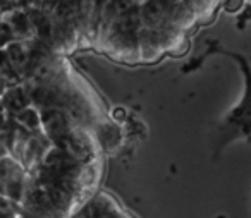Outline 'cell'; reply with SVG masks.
<instances>
[{
	"instance_id": "52a82bcc",
	"label": "cell",
	"mask_w": 251,
	"mask_h": 218,
	"mask_svg": "<svg viewBox=\"0 0 251 218\" xmlns=\"http://www.w3.org/2000/svg\"><path fill=\"white\" fill-rule=\"evenodd\" d=\"M14 38V31L9 26V23H0V48L4 45H9Z\"/></svg>"
},
{
	"instance_id": "3957f363",
	"label": "cell",
	"mask_w": 251,
	"mask_h": 218,
	"mask_svg": "<svg viewBox=\"0 0 251 218\" xmlns=\"http://www.w3.org/2000/svg\"><path fill=\"white\" fill-rule=\"evenodd\" d=\"M73 218H133L127 211H124L117 204V201L107 193H98L90 197Z\"/></svg>"
},
{
	"instance_id": "5b68a950",
	"label": "cell",
	"mask_w": 251,
	"mask_h": 218,
	"mask_svg": "<svg viewBox=\"0 0 251 218\" xmlns=\"http://www.w3.org/2000/svg\"><path fill=\"white\" fill-rule=\"evenodd\" d=\"M9 26H11L12 31H14V36H29L33 31L31 23H29V19H28V14H25V12H21V11L12 12Z\"/></svg>"
},
{
	"instance_id": "6da1fadb",
	"label": "cell",
	"mask_w": 251,
	"mask_h": 218,
	"mask_svg": "<svg viewBox=\"0 0 251 218\" xmlns=\"http://www.w3.org/2000/svg\"><path fill=\"white\" fill-rule=\"evenodd\" d=\"M26 173L21 163H18L11 156L0 158V196L11 201L12 204L19 206L25 194Z\"/></svg>"
},
{
	"instance_id": "9c48e42d",
	"label": "cell",
	"mask_w": 251,
	"mask_h": 218,
	"mask_svg": "<svg viewBox=\"0 0 251 218\" xmlns=\"http://www.w3.org/2000/svg\"><path fill=\"white\" fill-rule=\"evenodd\" d=\"M2 156H5V146H4V143H2V139H0V158Z\"/></svg>"
},
{
	"instance_id": "ba28073f",
	"label": "cell",
	"mask_w": 251,
	"mask_h": 218,
	"mask_svg": "<svg viewBox=\"0 0 251 218\" xmlns=\"http://www.w3.org/2000/svg\"><path fill=\"white\" fill-rule=\"evenodd\" d=\"M0 218H18V206H9L0 210Z\"/></svg>"
},
{
	"instance_id": "7a4b0ae2",
	"label": "cell",
	"mask_w": 251,
	"mask_h": 218,
	"mask_svg": "<svg viewBox=\"0 0 251 218\" xmlns=\"http://www.w3.org/2000/svg\"><path fill=\"white\" fill-rule=\"evenodd\" d=\"M177 4L179 2L176 0H145L143 4H138L141 28L158 31L172 26V18Z\"/></svg>"
},
{
	"instance_id": "277c9868",
	"label": "cell",
	"mask_w": 251,
	"mask_h": 218,
	"mask_svg": "<svg viewBox=\"0 0 251 218\" xmlns=\"http://www.w3.org/2000/svg\"><path fill=\"white\" fill-rule=\"evenodd\" d=\"M29 105V95L25 91L23 86H12L9 90H4L0 97V107L5 108L11 114H18L19 110L26 108Z\"/></svg>"
},
{
	"instance_id": "8992f818",
	"label": "cell",
	"mask_w": 251,
	"mask_h": 218,
	"mask_svg": "<svg viewBox=\"0 0 251 218\" xmlns=\"http://www.w3.org/2000/svg\"><path fill=\"white\" fill-rule=\"evenodd\" d=\"M14 121L19 122V125H23V127H28L29 131H35L40 127V114L31 107H26L19 110L18 114H14Z\"/></svg>"
}]
</instances>
